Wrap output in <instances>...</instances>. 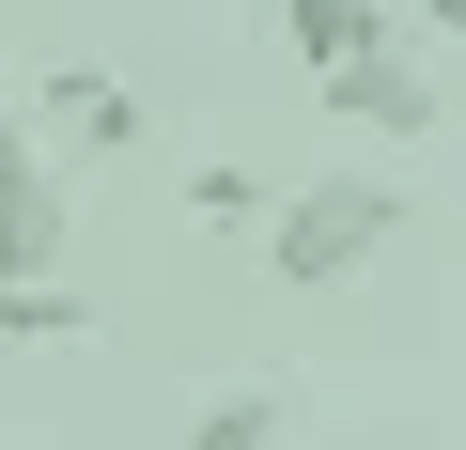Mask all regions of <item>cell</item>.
Masks as SVG:
<instances>
[{
	"instance_id": "9",
	"label": "cell",
	"mask_w": 466,
	"mask_h": 450,
	"mask_svg": "<svg viewBox=\"0 0 466 450\" xmlns=\"http://www.w3.org/2000/svg\"><path fill=\"white\" fill-rule=\"evenodd\" d=\"M16 155H32V109H0V171H16Z\"/></svg>"
},
{
	"instance_id": "6",
	"label": "cell",
	"mask_w": 466,
	"mask_h": 450,
	"mask_svg": "<svg viewBox=\"0 0 466 450\" xmlns=\"http://www.w3.org/2000/svg\"><path fill=\"white\" fill-rule=\"evenodd\" d=\"M78 326H94V295H78L63 265H47V280H16V265H0V342H78Z\"/></svg>"
},
{
	"instance_id": "1",
	"label": "cell",
	"mask_w": 466,
	"mask_h": 450,
	"mask_svg": "<svg viewBox=\"0 0 466 450\" xmlns=\"http://www.w3.org/2000/svg\"><path fill=\"white\" fill-rule=\"evenodd\" d=\"M373 249H404V186H389V171H311V186H280V217H265V265H280L296 295H342Z\"/></svg>"
},
{
	"instance_id": "5",
	"label": "cell",
	"mask_w": 466,
	"mask_h": 450,
	"mask_svg": "<svg viewBox=\"0 0 466 450\" xmlns=\"http://www.w3.org/2000/svg\"><path fill=\"white\" fill-rule=\"evenodd\" d=\"M404 32V0H280V47L327 78V63H358V47H389Z\"/></svg>"
},
{
	"instance_id": "7",
	"label": "cell",
	"mask_w": 466,
	"mask_h": 450,
	"mask_svg": "<svg viewBox=\"0 0 466 450\" xmlns=\"http://www.w3.org/2000/svg\"><path fill=\"white\" fill-rule=\"evenodd\" d=\"M187 450H280V373H249V388H218V404L187 419Z\"/></svg>"
},
{
	"instance_id": "2",
	"label": "cell",
	"mask_w": 466,
	"mask_h": 450,
	"mask_svg": "<svg viewBox=\"0 0 466 450\" xmlns=\"http://www.w3.org/2000/svg\"><path fill=\"white\" fill-rule=\"evenodd\" d=\"M327 109H342V125H389V140H420V125H435V63H420V47L389 32V47L327 63Z\"/></svg>"
},
{
	"instance_id": "3",
	"label": "cell",
	"mask_w": 466,
	"mask_h": 450,
	"mask_svg": "<svg viewBox=\"0 0 466 450\" xmlns=\"http://www.w3.org/2000/svg\"><path fill=\"white\" fill-rule=\"evenodd\" d=\"M32 125H47L63 155H140V140H156V109H140L125 78H47V94H32Z\"/></svg>"
},
{
	"instance_id": "10",
	"label": "cell",
	"mask_w": 466,
	"mask_h": 450,
	"mask_svg": "<svg viewBox=\"0 0 466 450\" xmlns=\"http://www.w3.org/2000/svg\"><path fill=\"white\" fill-rule=\"evenodd\" d=\"M404 16H420V32H466V0H404Z\"/></svg>"
},
{
	"instance_id": "8",
	"label": "cell",
	"mask_w": 466,
	"mask_h": 450,
	"mask_svg": "<svg viewBox=\"0 0 466 450\" xmlns=\"http://www.w3.org/2000/svg\"><path fill=\"white\" fill-rule=\"evenodd\" d=\"M187 217H202V234H265V217H280V186H265V171H233V155H218V171L187 186Z\"/></svg>"
},
{
	"instance_id": "4",
	"label": "cell",
	"mask_w": 466,
	"mask_h": 450,
	"mask_svg": "<svg viewBox=\"0 0 466 450\" xmlns=\"http://www.w3.org/2000/svg\"><path fill=\"white\" fill-rule=\"evenodd\" d=\"M0 265H16V280H47V265H63V171H47V155L0 171Z\"/></svg>"
}]
</instances>
